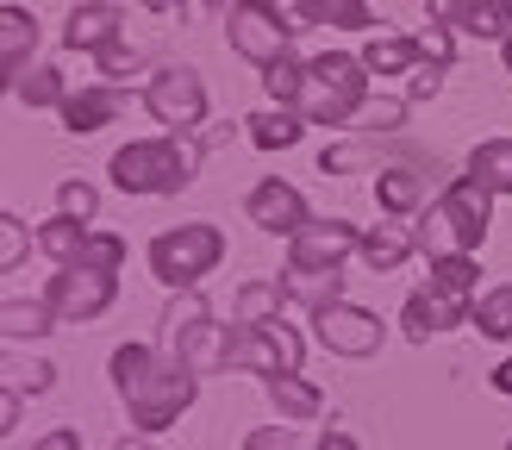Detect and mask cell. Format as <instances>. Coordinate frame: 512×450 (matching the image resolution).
<instances>
[{"mask_svg":"<svg viewBox=\"0 0 512 450\" xmlns=\"http://www.w3.org/2000/svg\"><path fill=\"white\" fill-rule=\"evenodd\" d=\"M438 88H444V63H419L413 82H406V100H431Z\"/></svg>","mask_w":512,"mask_h":450,"instance_id":"obj_38","label":"cell"},{"mask_svg":"<svg viewBox=\"0 0 512 450\" xmlns=\"http://www.w3.org/2000/svg\"><path fill=\"white\" fill-rule=\"evenodd\" d=\"M288 275H331L344 257L363 250V232H356L350 219H313L300 238H288Z\"/></svg>","mask_w":512,"mask_h":450,"instance_id":"obj_10","label":"cell"},{"mask_svg":"<svg viewBox=\"0 0 512 450\" xmlns=\"http://www.w3.org/2000/svg\"><path fill=\"white\" fill-rule=\"evenodd\" d=\"M463 319H469V300H456V294L431 288V282L400 307V325H406V338H413V344L438 338V332H450V325H463Z\"/></svg>","mask_w":512,"mask_h":450,"instance_id":"obj_14","label":"cell"},{"mask_svg":"<svg viewBox=\"0 0 512 450\" xmlns=\"http://www.w3.org/2000/svg\"><path fill=\"white\" fill-rule=\"evenodd\" d=\"M475 282H481V269H475L469 250H456V257H431V288H444V294H456V300H469Z\"/></svg>","mask_w":512,"mask_h":450,"instance_id":"obj_31","label":"cell"},{"mask_svg":"<svg viewBox=\"0 0 512 450\" xmlns=\"http://www.w3.org/2000/svg\"><path fill=\"white\" fill-rule=\"evenodd\" d=\"M25 244H38L32 232H25V219L19 213H0V269H19Z\"/></svg>","mask_w":512,"mask_h":450,"instance_id":"obj_35","label":"cell"},{"mask_svg":"<svg viewBox=\"0 0 512 450\" xmlns=\"http://www.w3.org/2000/svg\"><path fill=\"white\" fill-rule=\"evenodd\" d=\"M269 400H275V413L288 419V425H313L319 413H325V394L313 388V382H300V369L294 375H269Z\"/></svg>","mask_w":512,"mask_h":450,"instance_id":"obj_20","label":"cell"},{"mask_svg":"<svg viewBox=\"0 0 512 450\" xmlns=\"http://www.w3.org/2000/svg\"><path fill=\"white\" fill-rule=\"evenodd\" d=\"M363 132H394V125L406 119V100H381V107H363Z\"/></svg>","mask_w":512,"mask_h":450,"instance_id":"obj_40","label":"cell"},{"mask_svg":"<svg viewBox=\"0 0 512 450\" xmlns=\"http://www.w3.org/2000/svg\"><path fill=\"white\" fill-rule=\"evenodd\" d=\"M75 263H88V269H113V275H119V263H125V238L94 232V238H88V250H82Z\"/></svg>","mask_w":512,"mask_h":450,"instance_id":"obj_36","label":"cell"},{"mask_svg":"<svg viewBox=\"0 0 512 450\" xmlns=\"http://www.w3.org/2000/svg\"><path fill=\"white\" fill-rule=\"evenodd\" d=\"M500 63H506V75H512V38H506V44H500Z\"/></svg>","mask_w":512,"mask_h":450,"instance_id":"obj_46","label":"cell"},{"mask_svg":"<svg viewBox=\"0 0 512 450\" xmlns=\"http://www.w3.org/2000/svg\"><path fill=\"white\" fill-rule=\"evenodd\" d=\"M419 57H425V44H419V38H369V44H363L369 75H406Z\"/></svg>","mask_w":512,"mask_h":450,"instance_id":"obj_26","label":"cell"},{"mask_svg":"<svg viewBox=\"0 0 512 450\" xmlns=\"http://www.w3.org/2000/svg\"><path fill=\"white\" fill-rule=\"evenodd\" d=\"M469 325H475L481 338L506 344V338H512V282H500V288H488V294H475V307H469Z\"/></svg>","mask_w":512,"mask_h":450,"instance_id":"obj_25","label":"cell"},{"mask_svg":"<svg viewBox=\"0 0 512 450\" xmlns=\"http://www.w3.org/2000/svg\"><path fill=\"white\" fill-rule=\"evenodd\" d=\"M244 132H250L256 150H294L300 132H306V113L300 107H263V113L244 119Z\"/></svg>","mask_w":512,"mask_h":450,"instance_id":"obj_21","label":"cell"},{"mask_svg":"<svg viewBox=\"0 0 512 450\" xmlns=\"http://www.w3.org/2000/svg\"><path fill=\"white\" fill-rule=\"evenodd\" d=\"M63 132L69 138H94L100 125H113V113H119V94L113 88H69V100H63Z\"/></svg>","mask_w":512,"mask_h":450,"instance_id":"obj_17","label":"cell"},{"mask_svg":"<svg viewBox=\"0 0 512 450\" xmlns=\"http://www.w3.org/2000/svg\"><path fill=\"white\" fill-rule=\"evenodd\" d=\"M113 450H150V444H144V438H125V444H113Z\"/></svg>","mask_w":512,"mask_h":450,"instance_id":"obj_47","label":"cell"},{"mask_svg":"<svg viewBox=\"0 0 512 450\" xmlns=\"http://www.w3.org/2000/svg\"><path fill=\"white\" fill-rule=\"evenodd\" d=\"M244 450H294V425L281 419V425H256V432L244 438Z\"/></svg>","mask_w":512,"mask_h":450,"instance_id":"obj_37","label":"cell"},{"mask_svg":"<svg viewBox=\"0 0 512 450\" xmlns=\"http://www.w3.org/2000/svg\"><path fill=\"white\" fill-rule=\"evenodd\" d=\"M506 450H512V444H506Z\"/></svg>","mask_w":512,"mask_h":450,"instance_id":"obj_48","label":"cell"},{"mask_svg":"<svg viewBox=\"0 0 512 450\" xmlns=\"http://www.w3.org/2000/svg\"><path fill=\"white\" fill-rule=\"evenodd\" d=\"M7 388L50 394V388H57V363H19V357H7Z\"/></svg>","mask_w":512,"mask_h":450,"instance_id":"obj_33","label":"cell"},{"mask_svg":"<svg viewBox=\"0 0 512 450\" xmlns=\"http://www.w3.org/2000/svg\"><path fill=\"white\" fill-rule=\"evenodd\" d=\"M19 413H25V394L19 388H0V438L19 432Z\"/></svg>","mask_w":512,"mask_h":450,"instance_id":"obj_41","label":"cell"},{"mask_svg":"<svg viewBox=\"0 0 512 450\" xmlns=\"http://www.w3.org/2000/svg\"><path fill=\"white\" fill-rule=\"evenodd\" d=\"M494 388H500V394H512V357H506V363L494 369Z\"/></svg>","mask_w":512,"mask_h":450,"instance_id":"obj_44","label":"cell"},{"mask_svg":"<svg viewBox=\"0 0 512 450\" xmlns=\"http://www.w3.org/2000/svg\"><path fill=\"white\" fill-rule=\"evenodd\" d=\"M107 175L119 194H182L194 182V150H182L175 138H138L113 150Z\"/></svg>","mask_w":512,"mask_h":450,"instance_id":"obj_4","label":"cell"},{"mask_svg":"<svg viewBox=\"0 0 512 450\" xmlns=\"http://www.w3.org/2000/svg\"><path fill=\"white\" fill-rule=\"evenodd\" d=\"M225 257V232L207 219H194V225H175V232H157L150 238V275H157L163 288H200V275H213Z\"/></svg>","mask_w":512,"mask_h":450,"instance_id":"obj_5","label":"cell"},{"mask_svg":"<svg viewBox=\"0 0 512 450\" xmlns=\"http://www.w3.org/2000/svg\"><path fill=\"white\" fill-rule=\"evenodd\" d=\"M113 388H119V400H125V413H132L138 432L157 438L194 407L200 375H188L182 363H163L150 344H119L113 350Z\"/></svg>","mask_w":512,"mask_h":450,"instance_id":"obj_1","label":"cell"},{"mask_svg":"<svg viewBox=\"0 0 512 450\" xmlns=\"http://www.w3.org/2000/svg\"><path fill=\"white\" fill-rule=\"evenodd\" d=\"M113 294H119V275L113 269H88V263H63L57 275H50V307H57L63 325H88L113 307Z\"/></svg>","mask_w":512,"mask_h":450,"instance_id":"obj_8","label":"cell"},{"mask_svg":"<svg viewBox=\"0 0 512 450\" xmlns=\"http://www.w3.org/2000/svg\"><path fill=\"white\" fill-rule=\"evenodd\" d=\"M225 38H232V50H238L244 63L269 69L275 57H288V38H294V25L275 13V0H238V7L225 13Z\"/></svg>","mask_w":512,"mask_h":450,"instance_id":"obj_7","label":"cell"},{"mask_svg":"<svg viewBox=\"0 0 512 450\" xmlns=\"http://www.w3.org/2000/svg\"><path fill=\"white\" fill-rule=\"evenodd\" d=\"M144 107H150L157 125H169V132H194V125L207 119V82H200L188 63L157 69V75H150V88H144Z\"/></svg>","mask_w":512,"mask_h":450,"instance_id":"obj_9","label":"cell"},{"mask_svg":"<svg viewBox=\"0 0 512 450\" xmlns=\"http://www.w3.org/2000/svg\"><path fill=\"white\" fill-rule=\"evenodd\" d=\"M138 69V50H125V44H113V50H100V75L107 82H125V75Z\"/></svg>","mask_w":512,"mask_h":450,"instance_id":"obj_39","label":"cell"},{"mask_svg":"<svg viewBox=\"0 0 512 450\" xmlns=\"http://www.w3.org/2000/svg\"><path fill=\"white\" fill-rule=\"evenodd\" d=\"M88 238H94V232H88L82 219H69V213H57V219H44V225H38V250H44V257L57 263V269L82 257V250H88Z\"/></svg>","mask_w":512,"mask_h":450,"instance_id":"obj_24","label":"cell"},{"mask_svg":"<svg viewBox=\"0 0 512 450\" xmlns=\"http://www.w3.org/2000/svg\"><path fill=\"white\" fill-rule=\"evenodd\" d=\"M306 363V338L294 332V325L263 319V325H232V344H225V369H250V375H294Z\"/></svg>","mask_w":512,"mask_h":450,"instance_id":"obj_6","label":"cell"},{"mask_svg":"<svg viewBox=\"0 0 512 450\" xmlns=\"http://www.w3.org/2000/svg\"><path fill=\"white\" fill-rule=\"evenodd\" d=\"M207 319H213L207 294H200V288H182V294L169 300V313H163V338H169V344H182L194 325H207Z\"/></svg>","mask_w":512,"mask_h":450,"instance_id":"obj_29","label":"cell"},{"mask_svg":"<svg viewBox=\"0 0 512 450\" xmlns=\"http://www.w3.org/2000/svg\"><path fill=\"white\" fill-rule=\"evenodd\" d=\"M13 94L25 100V107H63L69 100V82H63V69H50V63H32L13 82Z\"/></svg>","mask_w":512,"mask_h":450,"instance_id":"obj_28","label":"cell"},{"mask_svg":"<svg viewBox=\"0 0 512 450\" xmlns=\"http://www.w3.org/2000/svg\"><path fill=\"white\" fill-rule=\"evenodd\" d=\"M32 50H38V19L25 7H0V69H7V82L32 69Z\"/></svg>","mask_w":512,"mask_h":450,"instance_id":"obj_18","label":"cell"},{"mask_svg":"<svg viewBox=\"0 0 512 450\" xmlns=\"http://www.w3.org/2000/svg\"><path fill=\"white\" fill-rule=\"evenodd\" d=\"M144 7H150V13H169V7H182V0H144Z\"/></svg>","mask_w":512,"mask_h":450,"instance_id":"obj_45","label":"cell"},{"mask_svg":"<svg viewBox=\"0 0 512 450\" xmlns=\"http://www.w3.org/2000/svg\"><path fill=\"white\" fill-rule=\"evenodd\" d=\"M488 219H494V188L481 182V175H450V188L431 200L419 213V250L425 257H456V250H481L488 238Z\"/></svg>","mask_w":512,"mask_h":450,"instance_id":"obj_2","label":"cell"},{"mask_svg":"<svg viewBox=\"0 0 512 450\" xmlns=\"http://www.w3.org/2000/svg\"><path fill=\"white\" fill-rule=\"evenodd\" d=\"M431 194V169L425 163H394L375 175V207L381 213H419Z\"/></svg>","mask_w":512,"mask_h":450,"instance_id":"obj_16","label":"cell"},{"mask_svg":"<svg viewBox=\"0 0 512 450\" xmlns=\"http://www.w3.org/2000/svg\"><path fill=\"white\" fill-rule=\"evenodd\" d=\"M313 25H338V32H369L375 13H369V0H294V32H313Z\"/></svg>","mask_w":512,"mask_h":450,"instance_id":"obj_19","label":"cell"},{"mask_svg":"<svg viewBox=\"0 0 512 450\" xmlns=\"http://www.w3.org/2000/svg\"><path fill=\"white\" fill-rule=\"evenodd\" d=\"M32 450H82V425H57V432H44Z\"/></svg>","mask_w":512,"mask_h":450,"instance_id":"obj_42","label":"cell"},{"mask_svg":"<svg viewBox=\"0 0 512 450\" xmlns=\"http://www.w3.org/2000/svg\"><path fill=\"white\" fill-rule=\"evenodd\" d=\"M263 88H269L275 107H300V94H306V63L294 57V50H288V57H275V63L263 69Z\"/></svg>","mask_w":512,"mask_h":450,"instance_id":"obj_30","label":"cell"},{"mask_svg":"<svg viewBox=\"0 0 512 450\" xmlns=\"http://www.w3.org/2000/svg\"><path fill=\"white\" fill-rule=\"evenodd\" d=\"M413 250H419V238L406 232V225H369V232H363V250H356V257H363L375 275H394L406 257H413Z\"/></svg>","mask_w":512,"mask_h":450,"instance_id":"obj_22","label":"cell"},{"mask_svg":"<svg viewBox=\"0 0 512 450\" xmlns=\"http://www.w3.org/2000/svg\"><path fill=\"white\" fill-rule=\"evenodd\" d=\"M469 175H481L494 194H512V138H488L469 150Z\"/></svg>","mask_w":512,"mask_h":450,"instance_id":"obj_27","label":"cell"},{"mask_svg":"<svg viewBox=\"0 0 512 450\" xmlns=\"http://www.w3.org/2000/svg\"><path fill=\"white\" fill-rule=\"evenodd\" d=\"M313 332L331 357H375L381 350V319L369 307H350V300H331L313 313Z\"/></svg>","mask_w":512,"mask_h":450,"instance_id":"obj_11","label":"cell"},{"mask_svg":"<svg viewBox=\"0 0 512 450\" xmlns=\"http://www.w3.org/2000/svg\"><path fill=\"white\" fill-rule=\"evenodd\" d=\"M425 19L444 32H469L481 44L512 38V0H425Z\"/></svg>","mask_w":512,"mask_h":450,"instance_id":"obj_12","label":"cell"},{"mask_svg":"<svg viewBox=\"0 0 512 450\" xmlns=\"http://www.w3.org/2000/svg\"><path fill=\"white\" fill-rule=\"evenodd\" d=\"M57 213H69V219L88 225V219L100 213V188H94V182H63V188H57Z\"/></svg>","mask_w":512,"mask_h":450,"instance_id":"obj_34","label":"cell"},{"mask_svg":"<svg viewBox=\"0 0 512 450\" xmlns=\"http://www.w3.org/2000/svg\"><path fill=\"white\" fill-rule=\"evenodd\" d=\"M319 450H356V438H350V432H325Z\"/></svg>","mask_w":512,"mask_h":450,"instance_id":"obj_43","label":"cell"},{"mask_svg":"<svg viewBox=\"0 0 512 450\" xmlns=\"http://www.w3.org/2000/svg\"><path fill=\"white\" fill-rule=\"evenodd\" d=\"M363 107H369V63L363 57L325 50V57L306 63V94H300L306 125H350Z\"/></svg>","mask_w":512,"mask_h":450,"instance_id":"obj_3","label":"cell"},{"mask_svg":"<svg viewBox=\"0 0 512 450\" xmlns=\"http://www.w3.org/2000/svg\"><path fill=\"white\" fill-rule=\"evenodd\" d=\"M244 213H250V225H263V232H275V238H300L306 225H313V213H306V194H300L294 182H281V175H269V182L250 188Z\"/></svg>","mask_w":512,"mask_h":450,"instance_id":"obj_13","label":"cell"},{"mask_svg":"<svg viewBox=\"0 0 512 450\" xmlns=\"http://www.w3.org/2000/svg\"><path fill=\"white\" fill-rule=\"evenodd\" d=\"M281 300H288V288H281V282H250V288L238 294V325H263V319H275Z\"/></svg>","mask_w":512,"mask_h":450,"instance_id":"obj_32","label":"cell"},{"mask_svg":"<svg viewBox=\"0 0 512 450\" xmlns=\"http://www.w3.org/2000/svg\"><path fill=\"white\" fill-rule=\"evenodd\" d=\"M119 25H125V13L113 7V0H88V7H75L69 13V25H63V44L69 50H113L119 44Z\"/></svg>","mask_w":512,"mask_h":450,"instance_id":"obj_15","label":"cell"},{"mask_svg":"<svg viewBox=\"0 0 512 450\" xmlns=\"http://www.w3.org/2000/svg\"><path fill=\"white\" fill-rule=\"evenodd\" d=\"M0 332H7V344L44 338V332H57V307L50 300H7L0 307Z\"/></svg>","mask_w":512,"mask_h":450,"instance_id":"obj_23","label":"cell"}]
</instances>
